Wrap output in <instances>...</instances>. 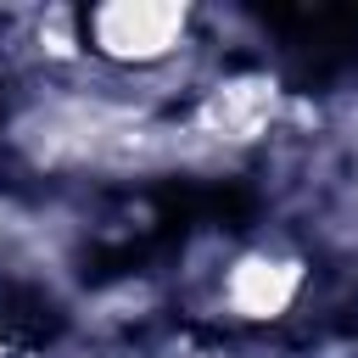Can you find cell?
I'll use <instances>...</instances> for the list:
<instances>
[{
  "instance_id": "3",
  "label": "cell",
  "mask_w": 358,
  "mask_h": 358,
  "mask_svg": "<svg viewBox=\"0 0 358 358\" xmlns=\"http://www.w3.org/2000/svg\"><path fill=\"white\" fill-rule=\"evenodd\" d=\"M296 291H302V263L268 252H246L224 280V296L241 319H280L296 302Z\"/></svg>"
},
{
  "instance_id": "2",
  "label": "cell",
  "mask_w": 358,
  "mask_h": 358,
  "mask_svg": "<svg viewBox=\"0 0 358 358\" xmlns=\"http://www.w3.org/2000/svg\"><path fill=\"white\" fill-rule=\"evenodd\" d=\"M274 106H280V84L268 73H235V78H224V84L207 90L196 123H201V134L241 145V140H257L268 129Z\"/></svg>"
},
{
  "instance_id": "1",
  "label": "cell",
  "mask_w": 358,
  "mask_h": 358,
  "mask_svg": "<svg viewBox=\"0 0 358 358\" xmlns=\"http://www.w3.org/2000/svg\"><path fill=\"white\" fill-rule=\"evenodd\" d=\"M190 28V11L173 0H106L90 11L84 34L112 62H157L168 56Z\"/></svg>"
}]
</instances>
